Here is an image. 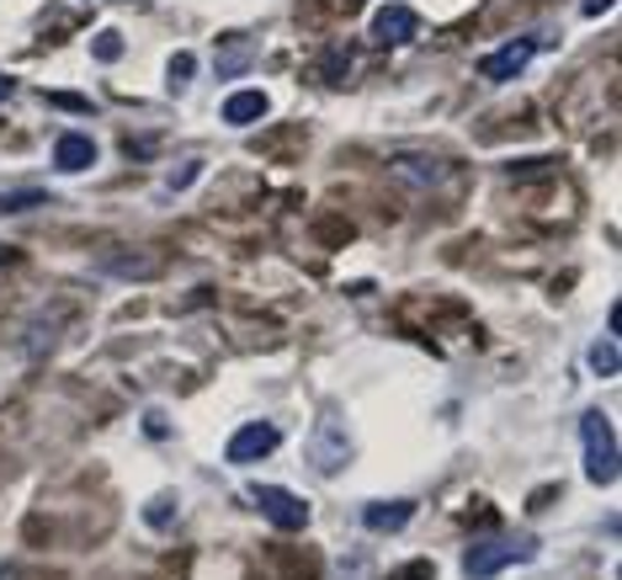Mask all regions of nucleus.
<instances>
[{"mask_svg": "<svg viewBox=\"0 0 622 580\" xmlns=\"http://www.w3.org/2000/svg\"><path fill=\"white\" fill-rule=\"evenodd\" d=\"M537 554V538H479V544H469V554H463V576L469 580H495L501 570H511V565H522V559H533Z\"/></svg>", "mask_w": 622, "mask_h": 580, "instance_id": "obj_1", "label": "nucleus"}, {"mask_svg": "<svg viewBox=\"0 0 622 580\" xmlns=\"http://www.w3.org/2000/svg\"><path fill=\"white\" fill-rule=\"evenodd\" d=\"M580 442H586V474L591 485H612L618 480V431L601 410H586L580 416Z\"/></svg>", "mask_w": 622, "mask_h": 580, "instance_id": "obj_2", "label": "nucleus"}, {"mask_svg": "<svg viewBox=\"0 0 622 580\" xmlns=\"http://www.w3.org/2000/svg\"><path fill=\"white\" fill-rule=\"evenodd\" d=\"M303 459L314 463L320 474L346 469V459H352V437H346V421H341V410H335V405L320 410V427H314V442L303 448Z\"/></svg>", "mask_w": 622, "mask_h": 580, "instance_id": "obj_3", "label": "nucleus"}, {"mask_svg": "<svg viewBox=\"0 0 622 580\" xmlns=\"http://www.w3.org/2000/svg\"><path fill=\"white\" fill-rule=\"evenodd\" d=\"M250 495H256V506H261V517H267L271 527H282V533H303V527H309V501L293 495V490L256 485Z\"/></svg>", "mask_w": 622, "mask_h": 580, "instance_id": "obj_4", "label": "nucleus"}, {"mask_svg": "<svg viewBox=\"0 0 622 580\" xmlns=\"http://www.w3.org/2000/svg\"><path fill=\"white\" fill-rule=\"evenodd\" d=\"M277 442H282V431L271 427V421H250V427H239L235 437H229L224 459H229V463H256V459H271V453H277Z\"/></svg>", "mask_w": 622, "mask_h": 580, "instance_id": "obj_5", "label": "nucleus"}, {"mask_svg": "<svg viewBox=\"0 0 622 580\" xmlns=\"http://www.w3.org/2000/svg\"><path fill=\"white\" fill-rule=\"evenodd\" d=\"M415 32H420V17H415L410 6H378L373 11V43L399 49V43H410Z\"/></svg>", "mask_w": 622, "mask_h": 580, "instance_id": "obj_6", "label": "nucleus"}, {"mask_svg": "<svg viewBox=\"0 0 622 580\" xmlns=\"http://www.w3.org/2000/svg\"><path fill=\"white\" fill-rule=\"evenodd\" d=\"M527 60H533V37H516V43L495 49V54L479 64V69H484L490 80H511V75H522V69H527Z\"/></svg>", "mask_w": 622, "mask_h": 580, "instance_id": "obj_7", "label": "nucleus"}, {"mask_svg": "<svg viewBox=\"0 0 622 580\" xmlns=\"http://www.w3.org/2000/svg\"><path fill=\"white\" fill-rule=\"evenodd\" d=\"M410 517H415V501H373V506L362 512V527H367V533H399Z\"/></svg>", "mask_w": 622, "mask_h": 580, "instance_id": "obj_8", "label": "nucleus"}, {"mask_svg": "<svg viewBox=\"0 0 622 580\" xmlns=\"http://www.w3.org/2000/svg\"><path fill=\"white\" fill-rule=\"evenodd\" d=\"M271 112V96L267 92H235L229 101H224V122H235V128H245V122H261Z\"/></svg>", "mask_w": 622, "mask_h": 580, "instance_id": "obj_9", "label": "nucleus"}, {"mask_svg": "<svg viewBox=\"0 0 622 580\" xmlns=\"http://www.w3.org/2000/svg\"><path fill=\"white\" fill-rule=\"evenodd\" d=\"M54 165H60V171H86V165H96L90 133H64L60 144H54Z\"/></svg>", "mask_w": 622, "mask_h": 580, "instance_id": "obj_10", "label": "nucleus"}, {"mask_svg": "<svg viewBox=\"0 0 622 580\" xmlns=\"http://www.w3.org/2000/svg\"><path fill=\"white\" fill-rule=\"evenodd\" d=\"M591 373H601V378H618V336L596 341L591 346Z\"/></svg>", "mask_w": 622, "mask_h": 580, "instance_id": "obj_11", "label": "nucleus"}, {"mask_svg": "<svg viewBox=\"0 0 622 580\" xmlns=\"http://www.w3.org/2000/svg\"><path fill=\"white\" fill-rule=\"evenodd\" d=\"M43 197H49L43 186H32V192H6V197H0V214H17V208H37Z\"/></svg>", "mask_w": 622, "mask_h": 580, "instance_id": "obj_12", "label": "nucleus"}, {"mask_svg": "<svg viewBox=\"0 0 622 580\" xmlns=\"http://www.w3.org/2000/svg\"><path fill=\"white\" fill-rule=\"evenodd\" d=\"M49 107H60V112H90L96 101H90V96H75V92H49Z\"/></svg>", "mask_w": 622, "mask_h": 580, "instance_id": "obj_13", "label": "nucleus"}, {"mask_svg": "<svg viewBox=\"0 0 622 580\" xmlns=\"http://www.w3.org/2000/svg\"><path fill=\"white\" fill-rule=\"evenodd\" d=\"M90 54H96V60H118V54H122V32H101V37L90 43Z\"/></svg>", "mask_w": 622, "mask_h": 580, "instance_id": "obj_14", "label": "nucleus"}, {"mask_svg": "<svg viewBox=\"0 0 622 580\" xmlns=\"http://www.w3.org/2000/svg\"><path fill=\"white\" fill-rule=\"evenodd\" d=\"M192 80V54H176L171 60V86H186Z\"/></svg>", "mask_w": 622, "mask_h": 580, "instance_id": "obj_15", "label": "nucleus"}, {"mask_svg": "<svg viewBox=\"0 0 622 580\" xmlns=\"http://www.w3.org/2000/svg\"><path fill=\"white\" fill-rule=\"evenodd\" d=\"M171 506H176V501H171V495H160V501H154V506H149V522H154V527H160V522L171 517Z\"/></svg>", "mask_w": 622, "mask_h": 580, "instance_id": "obj_16", "label": "nucleus"}, {"mask_svg": "<svg viewBox=\"0 0 622 580\" xmlns=\"http://www.w3.org/2000/svg\"><path fill=\"white\" fill-rule=\"evenodd\" d=\"M394 580H431V565L415 559V565H405V576H394Z\"/></svg>", "mask_w": 622, "mask_h": 580, "instance_id": "obj_17", "label": "nucleus"}, {"mask_svg": "<svg viewBox=\"0 0 622 580\" xmlns=\"http://www.w3.org/2000/svg\"><path fill=\"white\" fill-rule=\"evenodd\" d=\"M607 6H612V0H586V17H601Z\"/></svg>", "mask_w": 622, "mask_h": 580, "instance_id": "obj_18", "label": "nucleus"}, {"mask_svg": "<svg viewBox=\"0 0 622 580\" xmlns=\"http://www.w3.org/2000/svg\"><path fill=\"white\" fill-rule=\"evenodd\" d=\"M11 92H17V80H11V75H0V101H6Z\"/></svg>", "mask_w": 622, "mask_h": 580, "instance_id": "obj_19", "label": "nucleus"}]
</instances>
